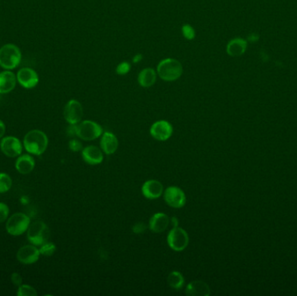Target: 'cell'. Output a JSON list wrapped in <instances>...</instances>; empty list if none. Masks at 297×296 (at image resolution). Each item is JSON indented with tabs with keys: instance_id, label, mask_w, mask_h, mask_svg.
<instances>
[{
	"instance_id": "6",
	"label": "cell",
	"mask_w": 297,
	"mask_h": 296,
	"mask_svg": "<svg viewBox=\"0 0 297 296\" xmlns=\"http://www.w3.org/2000/svg\"><path fill=\"white\" fill-rule=\"evenodd\" d=\"M30 224L31 220L25 214H14L7 221L6 230L10 235L17 236L27 231Z\"/></svg>"
},
{
	"instance_id": "20",
	"label": "cell",
	"mask_w": 297,
	"mask_h": 296,
	"mask_svg": "<svg viewBox=\"0 0 297 296\" xmlns=\"http://www.w3.org/2000/svg\"><path fill=\"white\" fill-rule=\"evenodd\" d=\"M248 43L245 39L236 38L228 42L227 45V53L230 57H240L246 52Z\"/></svg>"
},
{
	"instance_id": "11",
	"label": "cell",
	"mask_w": 297,
	"mask_h": 296,
	"mask_svg": "<svg viewBox=\"0 0 297 296\" xmlns=\"http://www.w3.org/2000/svg\"><path fill=\"white\" fill-rule=\"evenodd\" d=\"M149 131L152 138L158 141H166L172 136L173 127L168 121L160 120L152 124Z\"/></svg>"
},
{
	"instance_id": "24",
	"label": "cell",
	"mask_w": 297,
	"mask_h": 296,
	"mask_svg": "<svg viewBox=\"0 0 297 296\" xmlns=\"http://www.w3.org/2000/svg\"><path fill=\"white\" fill-rule=\"evenodd\" d=\"M12 185V180L5 173H0V193H5L10 190Z\"/></svg>"
},
{
	"instance_id": "33",
	"label": "cell",
	"mask_w": 297,
	"mask_h": 296,
	"mask_svg": "<svg viewBox=\"0 0 297 296\" xmlns=\"http://www.w3.org/2000/svg\"><path fill=\"white\" fill-rule=\"evenodd\" d=\"M5 134V125L3 121L0 120V138H3Z\"/></svg>"
},
{
	"instance_id": "5",
	"label": "cell",
	"mask_w": 297,
	"mask_h": 296,
	"mask_svg": "<svg viewBox=\"0 0 297 296\" xmlns=\"http://www.w3.org/2000/svg\"><path fill=\"white\" fill-rule=\"evenodd\" d=\"M103 134V129L93 121L86 120L76 124V136L84 141H92Z\"/></svg>"
},
{
	"instance_id": "15",
	"label": "cell",
	"mask_w": 297,
	"mask_h": 296,
	"mask_svg": "<svg viewBox=\"0 0 297 296\" xmlns=\"http://www.w3.org/2000/svg\"><path fill=\"white\" fill-rule=\"evenodd\" d=\"M82 156L83 161L90 165H97L104 160L103 152L101 151L100 148L93 145L87 146L86 148H83L82 150Z\"/></svg>"
},
{
	"instance_id": "28",
	"label": "cell",
	"mask_w": 297,
	"mask_h": 296,
	"mask_svg": "<svg viewBox=\"0 0 297 296\" xmlns=\"http://www.w3.org/2000/svg\"><path fill=\"white\" fill-rule=\"evenodd\" d=\"M9 208L7 206L5 203H0V223L3 222L4 221L6 220L9 216Z\"/></svg>"
},
{
	"instance_id": "19",
	"label": "cell",
	"mask_w": 297,
	"mask_h": 296,
	"mask_svg": "<svg viewBox=\"0 0 297 296\" xmlns=\"http://www.w3.org/2000/svg\"><path fill=\"white\" fill-rule=\"evenodd\" d=\"M185 293L190 296H209L211 295V289L203 281H195L188 284Z\"/></svg>"
},
{
	"instance_id": "18",
	"label": "cell",
	"mask_w": 297,
	"mask_h": 296,
	"mask_svg": "<svg viewBox=\"0 0 297 296\" xmlns=\"http://www.w3.org/2000/svg\"><path fill=\"white\" fill-rule=\"evenodd\" d=\"M100 146L106 155H112L118 148V138L111 132H105L101 138Z\"/></svg>"
},
{
	"instance_id": "30",
	"label": "cell",
	"mask_w": 297,
	"mask_h": 296,
	"mask_svg": "<svg viewBox=\"0 0 297 296\" xmlns=\"http://www.w3.org/2000/svg\"><path fill=\"white\" fill-rule=\"evenodd\" d=\"M69 147L71 148V150H73L74 152L80 151L82 150V144L79 141H77L76 139H73L72 141H70Z\"/></svg>"
},
{
	"instance_id": "10",
	"label": "cell",
	"mask_w": 297,
	"mask_h": 296,
	"mask_svg": "<svg viewBox=\"0 0 297 296\" xmlns=\"http://www.w3.org/2000/svg\"><path fill=\"white\" fill-rule=\"evenodd\" d=\"M0 148L8 157H17L22 153L23 147L19 139L15 137H6L1 140Z\"/></svg>"
},
{
	"instance_id": "12",
	"label": "cell",
	"mask_w": 297,
	"mask_h": 296,
	"mask_svg": "<svg viewBox=\"0 0 297 296\" xmlns=\"http://www.w3.org/2000/svg\"><path fill=\"white\" fill-rule=\"evenodd\" d=\"M40 255L39 249L36 248L35 245H25L18 249L17 258L21 263L29 265L38 262Z\"/></svg>"
},
{
	"instance_id": "36",
	"label": "cell",
	"mask_w": 297,
	"mask_h": 296,
	"mask_svg": "<svg viewBox=\"0 0 297 296\" xmlns=\"http://www.w3.org/2000/svg\"><path fill=\"white\" fill-rule=\"evenodd\" d=\"M171 222H172L173 227H177V225H178V221H177V218L176 217H173L172 219H171Z\"/></svg>"
},
{
	"instance_id": "7",
	"label": "cell",
	"mask_w": 297,
	"mask_h": 296,
	"mask_svg": "<svg viewBox=\"0 0 297 296\" xmlns=\"http://www.w3.org/2000/svg\"><path fill=\"white\" fill-rule=\"evenodd\" d=\"M169 248L175 251H183L189 245V235L186 231L181 227H174L167 236Z\"/></svg>"
},
{
	"instance_id": "27",
	"label": "cell",
	"mask_w": 297,
	"mask_h": 296,
	"mask_svg": "<svg viewBox=\"0 0 297 296\" xmlns=\"http://www.w3.org/2000/svg\"><path fill=\"white\" fill-rule=\"evenodd\" d=\"M183 37L188 40H192L196 37V31L190 24H184L182 28Z\"/></svg>"
},
{
	"instance_id": "1",
	"label": "cell",
	"mask_w": 297,
	"mask_h": 296,
	"mask_svg": "<svg viewBox=\"0 0 297 296\" xmlns=\"http://www.w3.org/2000/svg\"><path fill=\"white\" fill-rule=\"evenodd\" d=\"M24 146L29 153L42 155L48 147V138L43 131L38 130L29 131L24 137Z\"/></svg>"
},
{
	"instance_id": "23",
	"label": "cell",
	"mask_w": 297,
	"mask_h": 296,
	"mask_svg": "<svg viewBox=\"0 0 297 296\" xmlns=\"http://www.w3.org/2000/svg\"><path fill=\"white\" fill-rule=\"evenodd\" d=\"M168 283L174 290H179L183 287L184 278L181 273L173 271L168 276Z\"/></svg>"
},
{
	"instance_id": "25",
	"label": "cell",
	"mask_w": 297,
	"mask_h": 296,
	"mask_svg": "<svg viewBox=\"0 0 297 296\" xmlns=\"http://www.w3.org/2000/svg\"><path fill=\"white\" fill-rule=\"evenodd\" d=\"M17 295L18 296H37L38 293L34 288H32L31 286L20 285L18 287Z\"/></svg>"
},
{
	"instance_id": "17",
	"label": "cell",
	"mask_w": 297,
	"mask_h": 296,
	"mask_svg": "<svg viewBox=\"0 0 297 296\" xmlns=\"http://www.w3.org/2000/svg\"><path fill=\"white\" fill-rule=\"evenodd\" d=\"M17 83V76L9 70L0 73V94H6L13 90Z\"/></svg>"
},
{
	"instance_id": "21",
	"label": "cell",
	"mask_w": 297,
	"mask_h": 296,
	"mask_svg": "<svg viewBox=\"0 0 297 296\" xmlns=\"http://www.w3.org/2000/svg\"><path fill=\"white\" fill-rule=\"evenodd\" d=\"M35 167V160L31 155H19L16 161V169L21 174H29L31 173Z\"/></svg>"
},
{
	"instance_id": "14",
	"label": "cell",
	"mask_w": 297,
	"mask_h": 296,
	"mask_svg": "<svg viewBox=\"0 0 297 296\" xmlns=\"http://www.w3.org/2000/svg\"><path fill=\"white\" fill-rule=\"evenodd\" d=\"M163 192L162 183L156 180H148L144 183L142 187V193L148 199H157Z\"/></svg>"
},
{
	"instance_id": "35",
	"label": "cell",
	"mask_w": 297,
	"mask_h": 296,
	"mask_svg": "<svg viewBox=\"0 0 297 296\" xmlns=\"http://www.w3.org/2000/svg\"><path fill=\"white\" fill-rule=\"evenodd\" d=\"M258 38H259L258 35L255 33V34H251L250 36H249V40L250 42H255L258 39Z\"/></svg>"
},
{
	"instance_id": "22",
	"label": "cell",
	"mask_w": 297,
	"mask_h": 296,
	"mask_svg": "<svg viewBox=\"0 0 297 296\" xmlns=\"http://www.w3.org/2000/svg\"><path fill=\"white\" fill-rule=\"evenodd\" d=\"M156 81V73L152 68H146L143 70L139 75V83L141 86L148 88L154 85Z\"/></svg>"
},
{
	"instance_id": "8",
	"label": "cell",
	"mask_w": 297,
	"mask_h": 296,
	"mask_svg": "<svg viewBox=\"0 0 297 296\" xmlns=\"http://www.w3.org/2000/svg\"><path fill=\"white\" fill-rule=\"evenodd\" d=\"M83 110L82 104L75 99L70 100L64 110V117L70 124H77L82 120Z\"/></svg>"
},
{
	"instance_id": "4",
	"label": "cell",
	"mask_w": 297,
	"mask_h": 296,
	"mask_svg": "<svg viewBox=\"0 0 297 296\" xmlns=\"http://www.w3.org/2000/svg\"><path fill=\"white\" fill-rule=\"evenodd\" d=\"M50 237V229L48 226L41 221L35 222L27 229V238L31 244L41 246L48 241Z\"/></svg>"
},
{
	"instance_id": "34",
	"label": "cell",
	"mask_w": 297,
	"mask_h": 296,
	"mask_svg": "<svg viewBox=\"0 0 297 296\" xmlns=\"http://www.w3.org/2000/svg\"><path fill=\"white\" fill-rule=\"evenodd\" d=\"M142 59H143L142 54H138V55H136L135 57H134V58H133V59H132V62L135 63V64H137V63L140 62V61H141V60H142Z\"/></svg>"
},
{
	"instance_id": "16",
	"label": "cell",
	"mask_w": 297,
	"mask_h": 296,
	"mask_svg": "<svg viewBox=\"0 0 297 296\" xmlns=\"http://www.w3.org/2000/svg\"><path fill=\"white\" fill-rule=\"evenodd\" d=\"M170 220L169 217L164 213H156L150 218L148 222V227L154 233L159 234L165 230L169 226Z\"/></svg>"
},
{
	"instance_id": "9",
	"label": "cell",
	"mask_w": 297,
	"mask_h": 296,
	"mask_svg": "<svg viewBox=\"0 0 297 296\" xmlns=\"http://www.w3.org/2000/svg\"><path fill=\"white\" fill-rule=\"evenodd\" d=\"M164 200L169 206L180 209L186 203V196L178 187L171 186L167 188L164 192Z\"/></svg>"
},
{
	"instance_id": "32",
	"label": "cell",
	"mask_w": 297,
	"mask_h": 296,
	"mask_svg": "<svg viewBox=\"0 0 297 296\" xmlns=\"http://www.w3.org/2000/svg\"><path fill=\"white\" fill-rule=\"evenodd\" d=\"M11 282H12V283L15 284V285L19 287L21 284H22V277H21L19 274L14 273V274L11 275Z\"/></svg>"
},
{
	"instance_id": "26",
	"label": "cell",
	"mask_w": 297,
	"mask_h": 296,
	"mask_svg": "<svg viewBox=\"0 0 297 296\" xmlns=\"http://www.w3.org/2000/svg\"><path fill=\"white\" fill-rule=\"evenodd\" d=\"M39 251L42 255L52 256L56 251L55 244H53L52 242H45V244L41 245Z\"/></svg>"
},
{
	"instance_id": "13",
	"label": "cell",
	"mask_w": 297,
	"mask_h": 296,
	"mask_svg": "<svg viewBox=\"0 0 297 296\" xmlns=\"http://www.w3.org/2000/svg\"><path fill=\"white\" fill-rule=\"evenodd\" d=\"M17 80L22 86L26 89L34 88L38 83V76L34 70L31 68L21 69L17 75Z\"/></svg>"
},
{
	"instance_id": "3",
	"label": "cell",
	"mask_w": 297,
	"mask_h": 296,
	"mask_svg": "<svg viewBox=\"0 0 297 296\" xmlns=\"http://www.w3.org/2000/svg\"><path fill=\"white\" fill-rule=\"evenodd\" d=\"M20 61V50L16 45L7 44L0 48V66L3 69H15Z\"/></svg>"
},
{
	"instance_id": "29",
	"label": "cell",
	"mask_w": 297,
	"mask_h": 296,
	"mask_svg": "<svg viewBox=\"0 0 297 296\" xmlns=\"http://www.w3.org/2000/svg\"><path fill=\"white\" fill-rule=\"evenodd\" d=\"M131 70V65L127 62L120 63L117 67V73L120 76L126 75Z\"/></svg>"
},
{
	"instance_id": "2",
	"label": "cell",
	"mask_w": 297,
	"mask_h": 296,
	"mask_svg": "<svg viewBox=\"0 0 297 296\" xmlns=\"http://www.w3.org/2000/svg\"><path fill=\"white\" fill-rule=\"evenodd\" d=\"M157 74L164 81L171 82L178 79L183 74L182 64L174 59H166L159 63Z\"/></svg>"
},
{
	"instance_id": "31",
	"label": "cell",
	"mask_w": 297,
	"mask_h": 296,
	"mask_svg": "<svg viewBox=\"0 0 297 296\" xmlns=\"http://www.w3.org/2000/svg\"><path fill=\"white\" fill-rule=\"evenodd\" d=\"M146 229V224L142 223V222H139V223L135 224L133 227V232L136 234H141L144 233Z\"/></svg>"
}]
</instances>
